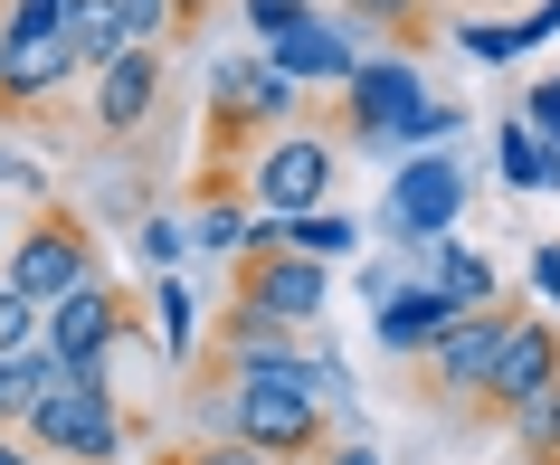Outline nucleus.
<instances>
[{
    "label": "nucleus",
    "mask_w": 560,
    "mask_h": 465,
    "mask_svg": "<svg viewBox=\"0 0 560 465\" xmlns=\"http://www.w3.org/2000/svg\"><path fill=\"white\" fill-rule=\"evenodd\" d=\"M361 30H381L389 48H428L438 38V0H352Z\"/></svg>",
    "instance_id": "nucleus-18"
},
{
    "label": "nucleus",
    "mask_w": 560,
    "mask_h": 465,
    "mask_svg": "<svg viewBox=\"0 0 560 465\" xmlns=\"http://www.w3.org/2000/svg\"><path fill=\"white\" fill-rule=\"evenodd\" d=\"M77 0H0V124H48L77 77V38H67Z\"/></svg>",
    "instance_id": "nucleus-1"
},
{
    "label": "nucleus",
    "mask_w": 560,
    "mask_h": 465,
    "mask_svg": "<svg viewBox=\"0 0 560 465\" xmlns=\"http://www.w3.org/2000/svg\"><path fill=\"white\" fill-rule=\"evenodd\" d=\"M324 257H304V247H285V229L276 219H257V229L237 237V276H229V304H247V314L266 323H314L324 314Z\"/></svg>",
    "instance_id": "nucleus-5"
},
{
    "label": "nucleus",
    "mask_w": 560,
    "mask_h": 465,
    "mask_svg": "<svg viewBox=\"0 0 560 465\" xmlns=\"http://www.w3.org/2000/svg\"><path fill=\"white\" fill-rule=\"evenodd\" d=\"M0 465H48V456H38V446H30L20 428H0Z\"/></svg>",
    "instance_id": "nucleus-29"
},
{
    "label": "nucleus",
    "mask_w": 560,
    "mask_h": 465,
    "mask_svg": "<svg viewBox=\"0 0 560 465\" xmlns=\"http://www.w3.org/2000/svg\"><path fill=\"white\" fill-rule=\"evenodd\" d=\"M257 371H304L295 323H266V314H247V304H219L190 380H219V390H229V380H257Z\"/></svg>",
    "instance_id": "nucleus-12"
},
{
    "label": "nucleus",
    "mask_w": 560,
    "mask_h": 465,
    "mask_svg": "<svg viewBox=\"0 0 560 465\" xmlns=\"http://www.w3.org/2000/svg\"><path fill=\"white\" fill-rule=\"evenodd\" d=\"M20 342H38V314H30L10 286H0V351H20Z\"/></svg>",
    "instance_id": "nucleus-24"
},
{
    "label": "nucleus",
    "mask_w": 560,
    "mask_h": 465,
    "mask_svg": "<svg viewBox=\"0 0 560 465\" xmlns=\"http://www.w3.org/2000/svg\"><path fill=\"white\" fill-rule=\"evenodd\" d=\"M513 323H523V304H503V294H494V304H466L438 342L418 351V399L456 418V408L475 399V380H485V361H494V342L513 333Z\"/></svg>",
    "instance_id": "nucleus-8"
},
{
    "label": "nucleus",
    "mask_w": 560,
    "mask_h": 465,
    "mask_svg": "<svg viewBox=\"0 0 560 465\" xmlns=\"http://www.w3.org/2000/svg\"><path fill=\"white\" fill-rule=\"evenodd\" d=\"M124 48H172V0H115Z\"/></svg>",
    "instance_id": "nucleus-21"
},
{
    "label": "nucleus",
    "mask_w": 560,
    "mask_h": 465,
    "mask_svg": "<svg viewBox=\"0 0 560 465\" xmlns=\"http://www.w3.org/2000/svg\"><path fill=\"white\" fill-rule=\"evenodd\" d=\"M219 437L257 446L266 465H304V456H324L332 437H342V408L314 399V380H304V371H257V380H229Z\"/></svg>",
    "instance_id": "nucleus-2"
},
{
    "label": "nucleus",
    "mask_w": 560,
    "mask_h": 465,
    "mask_svg": "<svg viewBox=\"0 0 560 465\" xmlns=\"http://www.w3.org/2000/svg\"><path fill=\"white\" fill-rule=\"evenodd\" d=\"M332 124H342V133H361V143H428V133H446V105H428V95H418L409 67H352V77H342Z\"/></svg>",
    "instance_id": "nucleus-10"
},
{
    "label": "nucleus",
    "mask_w": 560,
    "mask_h": 465,
    "mask_svg": "<svg viewBox=\"0 0 560 465\" xmlns=\"http://www.w3.org/2000/svg\"><path fill=\"white\" fill-rule=\"evenodd\" d=\"M532 276H541V294H551V304H560V257H541V266H532Z\"/></svg>",
    "instance_id": "nucleus-30"
},
{
    "label": "nucleus",
    "mask_w": 560,
    "mask_h": 465,
    "mask_svg": "<svg viewBox=\"0 0 560 465\" xmlns=\"http://www.w3.org/2000/svg\"><path fill=\"white\" fill-rule=\"evenodd\" d=\"M20 437H30L48 465H115V456H124V408H115L105 361L58 371V380H48V399L20 418Z\"/></svg>",
    "instance_id": "nucleus-3"
},
{
    "label": "nucleus",
    "mask_w": 560,
    "mask_h": 465,
    "mask_svg": "<svg viewBox=\"0 0 560 465\" xmlns=\"http://www.w3.org/2000/svg\"><path fill=\"white\" fill-rule=\"evenodd\" d=\"M247 20L276 38V30H295V20H304V0H247Z\"/></svg>",
    "instance_id": "nucleus-27"
},
{
    "label": "nucleus",
    "mask_w": 560,
    "mask_h": 465,
    "mask_svg": "<svg viewBox=\"0 0 560 465\" xmlns=\"http://www.w3.org/2000/svg\"><path fill=\"white\" fill-rule=\"evenodd\" d=\"M551 380H560V323L523 314L494 342V361H485V380H475V399L456 408V428H503V418H513L532 390H551Z\"/></svg>",
    "instance_id": "nucleus-9"
},
{
    "label": "nucleus",
    "mask_w": 560,
    "mask_h": 465,
    "mask_svg": "<svg viewBox=\"0 0 560 465\" xmlns=\"http://www.w3.org/2000/svg\"><path fill=\"white\" fill-rule=\"evenodd\" d=\"M48 380H58V361L38 342H20V351H0V428H20L38 399H48Z\"/></svg>",
    "instance_id": "nucleus-16"
},
{
    "label": "nucleus",
    "mask_w": 560,
    "mask_h": 465,
    "mask_svg": "<svg viewBox=\"0 0 560 465\" xmlns=\"http://www.w3.org/2000/svg\"><path fill=\"white\" fill-rule=\"evenodd\" d=\"M209 10H219V0H172V48H190V38L209 30Z\"/></svg>",
    "instance_id": "nucleus-25"
},
{
    "label": "nucleus",
    "mask_w": 560,
    "mask_h": 465,
    "mask_svg": "<svg viewBox=\"0 0 560 465\" xmlns=\"http://www.w3.org/2000/svg\"><path fill=\"white\" fill-rule=\"evenodd\" d=\"M152 465H266L257 446H237V437H180V446H162Z\"/></svg>",
    "instance_id": "nucleus-22"
},
{
    "label": "nucleus",
    "mask_w": 560,
    "mask_h": 465,
    "mask_svg": "<svg viewBox=\"0 0 560 465\" xmlns=\"http://www.w3.org/2000/svg\"><path fill=\"white\" fill-rule=\"evenodd\" d=\"M172 105V48H124L86 77V133L95 143H143Z\"/></svg>",
    "instance_id": "nucleus-7"
},
{
    "label": "nucleus",
    "mask_w": 560,
    "mask_h": 465,
    "mask_svg": "<svg viewBox=\"0 0 560 465\" xmlns=\"http://www.w3.org/2000/svg\"><path fill=\"white\" fill-rule=\"evenodd\" d=\"M152 304H162V333H172V351H190V304H180V286H162Z\"/></svg>",
    "instance_id": "nucleus-26"
},
{
    "label": "nucleus",
    "mask_w": 560,
    "mask_h": 465,
    "mask_svg": "<svg viewBox=\"0 0 560 465\" xmlns=\"http://www.w3.org/2000/svg\"><path fill=\"white\" fill-rule=\"evenodd\" d=\"M446 323H456V304H446L438 286H409V294H399V304L381 314V342H389V351H409V361H418V351L438 342Z\"/></svg>",
    "instance_id": "nucleus-15"
},
{
    "label": "nucleus",
    "mask_w": 560,
    "mask_h": 465,
    "mask_svg": "<svg viewBox=\"0 0 560 465\" xmlns=\"http://www.w3.org/2000/svg\"><path fill=\"white\" fill-rule=\"evenodd\" d=\"M115 342H143V314H133V294H124L115 276H86L77 294H58V304L38 314V351H48L58 371L115 361Z\"/></svg>",
    "instance_id": "nucleus-6"
},
{
    "label": "nucleus",
    "mask_w": 560,
    "mask_h": 465,
    "mask_svg": "<svg viewBox=\"0 0 560 465\" xmlns=\"http://www.w3.org/2000/svg\"><path fill=\"white\" fill-rule=\"evenodd\" d=\"M438 294L466 314V304H494V276H485V257H466V247H446L438 257Z\"/></svg>",
    "instance_id": "nucleus-20"
},
{
    "label": "nucleus",
    "mask_w": 560,
    "mask_h": 465,
    "mask_svg": "<svg viewBox=\"0 0 560 465\" xmlns=\"http://www.w3.org/2000/svg\"><path fill=\"white\" fill-rule=\"evenodd\" d=\"M86 276H105V247H95V229L77 219V209H38L30 229L10 237V257H0V286L20 294L30 314H48V304L77 294Z\"/></svg>",
    "instance_id": "nucleus-4"
},
{
    "label": "nucleus",
    "mask_w": 560,
    "mask_h": 465,
    "mask_svg": "<svg viewBox=\"0 0 560 465\" xmlns=\"http://www.w3.org/2000/svg\"><path fill=\"white\" fill-rule=\"evenodd\" d=\"M285 229V247H304V257H342L352 247V219H332V209H295V219H276Z\"/></svg>",
    "instance_id": "nucleus-19"
},
{
    "label": "nucleus",
    "mask_w": 560,
    "mask_h": 465,
    "mask_svg": "<svg viewBox=\"0 0 560 465\" xmlns=\"http://www.w3.org/2000/svg\"><path fill=\"white\" fill-rule=\"evenodd\" d=\"M304 465H381V456H371V446H361V437H332L324 456H304Z\"/></svg>",
    "instance_id": "nucleus-28"
},
{
    "label": "nucleus",
    "mask_w": 560,
    "mask_h": 465,
    "mask_svg": "<svg viewBox=\"0 0 560 465\" xmlns=\"http://www.w3.org/2000/svg\"><path fill=\"white\" fill-rule=\"evenodd\" d=\"M513 465H523V456H513Z\"/></svg>",
    "instance_id": "nucleus-31"
},
{
    "label": "nucleus",
    "mask_w": 560,
    "mask_h": 465,
    "mask_svg": "<svg viewBox=\"0 0 560 465\" xmlns=\"http://www.w3.org/2000/svg\"><path fill=\"white\" fill-rule=\"evenodd\" d=\"M389 219H399V237H438L446 219H456V162H418V172H399Z\"/></svg>",
    "instance_id": "nucleus-13"
},
{
    "label": "nucleus",
    "mask_w": 560,
    "mask_h": 465,
    "mask_svg": "<svg viewBox=\"0 0 560 465\" xmlns=\"http://www.w3.org/2000/svg\"><path fill=\"white\" fill-rule=\"evenodd\" d=\"M266 67H276V77H295V86H304V77H352V48L304 10L295 30H276V58H266Z\"/></svg>",
    "instance_id": "nucleus-14"
},
{
    "label": "nucleus",
    "mask_w": 560,
    "mask_h": 465,
    "mask_svg": "<svg viewBox=\"0 0 560 465\" xmlns=\"http://www.w3.org/2000/svg\"><path fill=\"white\" fill-rule=\"evenodd\" d=\"M247 237V219H237V190L229 200H200V247H237Z\"/></svg>",
    "instance_id": "nucleus-23"
},
{
    "label": "nucleus",
    "mask_w": 560,
    "mask_h": 465,
    "mask_svg": "<svg viewBox=\"0 0 560 465\" xmlns=\"http://www.w3.org/2000/svg\"><path fill=\"white\" fill-rule=\"evenodd\" d=\"M266 219H295V209H324L332 190V133H266L247 152V181H237Z\"/></svg>",
    "instance_id": "nucleus-11"
},
{
    "label": "nucleus",
    "mask_w": 560,
    "mask_h": 465,
    "mask_svg": "<svg viewBox=\"0 0 560 465\" xmlns=\"http://www.w3.org/2000/svg\"><path fill=\"white\" fill-rule=\"evenodd\" d=\"M503 437H513V456H523V465H560V380H551V390H532V399L503 418Z\"/></svg>",
    "instance_id": "nucleus-17"
}]
</instances>
